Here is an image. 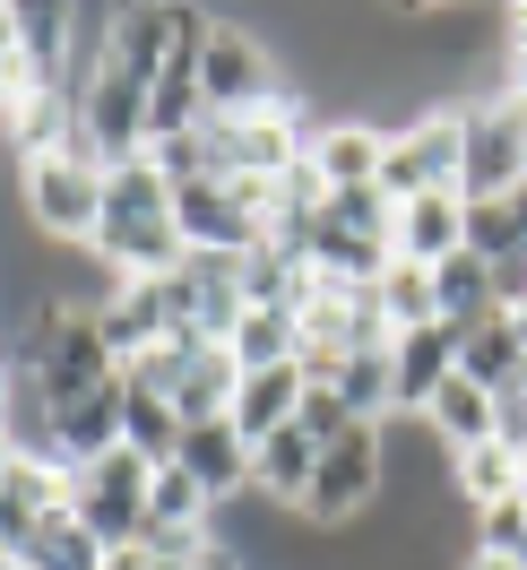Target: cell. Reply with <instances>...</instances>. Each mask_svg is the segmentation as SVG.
<instances>
[{
  "label": "cell",
  "instance_id": "cell-1",
  "mask_svg": "<svg viewBox=\"0 0 527 570\" xmlns=\"http://www.w3.org/2000/svg\"><path fill=\"white\" fill-rule=\"evenodd\" d=\"M18 208H27V225L43 243L87 250L96 225H105V165H87L78 147H61V156H43V165L18 174Z\"/></svg>",
  "mask_w": 527,
  "mask_h": 570
},
{
  "label": "cell",
  "instance_id": "cell-2",
  "mask_svg": "<svg viewBox=\"0 0 527 570\" xmlns=\"http://www.w3.org/2000/svg\"><path fill=\"white\" fill-rule=\"evenodd\" d=\"M467 165V105H423L407 121H389L381 147V190L389 199H423V190H458Z\"/></svg>",
  "mask_w": 527,
  "mask_h": 570
},
{
  "label": "cell",
  "instance_id": "cell-3",
  "mask_svg": "<svg viewBox=\"0 0 527 570\" xmlns=\"http://www.w3.org/2000/svg\"><path fill=\"white\" fill-rule=\"evenodd\" d=\"M208 156L216 181H277L285 165H303V105L285 96L269 112H208Z\"/></svg>",
  "mask_w": 527,
  "mask_h": 570
},
{
  "label": "cell",
  "instance_id": "cell-4",
  "mask_svg": "<svg viewBox=\"0 0 527 570\" xmlns=\"http://www.w3.org/2000/svg\"><path fill=\"white\" fill-rule=\"evenodd\" d=\"M527 181V96H467V165H458V199H501Z\"/></svg>",
  "mask_w": 527,
  "mask_h": 570
},
{
  "label": "cell",
  "instance_id": "cell-5",
  "mask_svg": "<svg viewBox=\"0 0 527 570\" xmlns=\"http://www.w3.org/2000/svg\"><path fill=\"white\" fill-rule=\"evenodd\" d=\"M199 87H208V112H269V105H285L277 52L251 36L243 18H208V43H199Z\"/></svg>",
  "mask_w": 527,
  "mask_h": 570
},
{
  "label": "cell",
  "instance_id": "cell-6",
  "mask_svg": "<svg viewBox=\"0 0 527 570\" xmlns=\"http://www.w3.org/2000/svg\"><path fill=\"white\" fill-rule=\"evenodd\" d=\"M78 156L87 165H130V156H147V87L130 70H105L96 87H87V105H78Z\"/></svg>",
  "mask_w": 527,
  "mask_h": 570
},
{
  "label": "cell",
  "instance_id": "cell-7",
  "mask_svg": "<svg viewBox=\"0 0 527 570\" xmlns=\"http://www.w3.org/2000/svg\"><path fill=\"white\" fill-rule=\"evenodd\" d=\"M174 225H182V250H216V259H251L269 243V216H251L234 199V181H191L174 190Z\"/></svg>",
  "mask_w": 527,
  "mask_h": 570
},
{
  "label": "cell",
  "instance_id": "cell-8",
  "mask_svg": "<svg viewBox=\"0 0 527 570\" xmlns=\"http://www.w3.org/2000/svg\"><path fill=\"white\" fill-rule=\"evenodd\" d=\"M389 250L416 259V268H441L467 250V199L458 190H423V199H398V225H389Z\"/></svg>",
  "mask_w": 527,
  "mask_h": 570
},
{
  "label": "cell",
  "instance_id": "cell-9",
  "mask_svg": "<svg viewBox=\"0 0 527 570\" xmlns=\"http://www.w3.org/2000/svg\"><path fill=\"white\" fill-rule=\"evenodd\" d=\"M381 147H389V121H363V112H338V121H320L303 156H312V174L329 190H354V181H381Z\"/></svg>",
  "mask_w": 527,
  "mask_h": 570
},
{
  "label": "cell",
  "instance_id": "cell-10",
  "mask_svg": "<svg viewBox=\"0 0 527 570\" xmlns=\"http://www.w3.org/2000/svg\"><path fill=\"white\" fill-rule=\"evenodd\" d=\"M458 372L485 381L492 397L527 390V312H485L476 328H458Z\"/></svg>",
  "mask_w": 527,
  "mask_h": 570
},
{
  "label": "cell",
  "instance_id": "cell-11",
  "mask_svg": "<svg viewBox=\"0 0 527 570\" xmlns=\"http://www.w3.org/2000/svg\"><path fill=\"white\" fill-rule=\"evenodd\" d=\"M174 466L216 501V510L251 493V441L234 424H191V432H182V450H174Z\"/></svg>",
  "mask_w": 527,
  "mask_h": 570
},
{
  "label": "cell",
  "instance_id": "cell-12",
  "mask_svg": "<svg viewBox=\"0 0 527 570\" xmlns=\"http://www.w3.org/2000/svg\"><path fill=\"white\" fill-rule=\"evenodd\" d=\"M389 363H398V415H423V406H432V390L458 372V328H450V321L407 328V337L389 346Z\"/></svg>",
  "mask_w": 527,
  "mask_h": 570
},
{
  "label": "cell",
  "instance_id": "cell-13",
  "mask_svg": "<svg viewBox=\"0 0 527 570\" xmlns=\"http://www.w3.org/2000/svg\"><path fill=\"white\" fill-rule=\"evenodd\" d=\"M294 406H303V363H277V372H243V390H234V415H225V424L260 450L269 432L294 424Z\"/></svg>",
  "mask_w": 527,
  "mask_h": 570
},
{
  "label": "cell",
  "instance_id": "cell-14",
  "mask_svg": "<svg viewBox=\"0 0 527 570\" xmlns=\"http://www.w3.org/2000/svg\"><path fill=\"white\" fill-rule=\"evenodd\" d=\"M174 43H182V9H113V70H130L139 87H156Z\"/></svg>",
  "mask_w": 527,
  "mask_h": 570
},
{
  "label": "cell",
  "instance_id": "cell-15",
  "mask_svg": "<svg viewBox=\"0 0 527 570\" xmlns=\"http://www.w3.org/2000/svg\"><path fill=\"white\" fill-rule=\"evenodd\" d=\"M423 424H432V441L458 459V450L492 441V390H485V381H467V372H450V381L432 390V406H423Z\"/></svg>",
  "mask_w": 527,
  "mask_h": 570
},
{
  "label": "cell",
  "instance_id": "cell-16",
  "mask_svg": "<svg viewBox=\"0 0 527 570\" xmlns=\"http://www.w3.org/2000/svg\"><path fill=\"white\" fill-rule=\"evenodd\" d=\"M467 250H476L485 268L527 259V181L501 190V199H467Z\"/></svg>",
  "mask_w": 527,
  "mask_h": 570
},
{
  "label": "cell",
  "instance_id": "cell-17",
  "mask_svg": "<svg viewBox=\"0 0 527 570\" xmlns=\"http://www.w3.org/2000/svg\"><path fill=\"white\" fill-rule=\"evenodd\" d=\"M485 312H501V285H492V268L476 259V250L441 259V268H432V321H450V328H476Z\"/></svg>",
  "mask_w": 527,
  "mask_h": 570
},
{
  "label": "cell",
  "instance_id": "cell-18",
  "mask_svg": "<svg viewBox=\"0 0 527 570\" xmlns=\"http://www.w3.org/2000/svg\"><path fill=\"white\" fill-rule=\"evenodd\" d=\"M234 390H243V363L225 355V346H199L191 372H182V390H174V415L182 424H225V415H234Z\"/></svg>",
  "mask_w": 527,
  "mask_h": 570
},
{
  "label": "cell",
  "instance_id": "cell-19",
  "mask_svg": "<svg viewBox=\"0 0 527 570\" xmlns=\"http://www.w3.org/2000/svg\"><path fill=\"white\" fill-rule=\"evenodd\" d=\"M329 390L347 397V415H354V424H372V432L398 424V363H389V346H372V355H347Z\"/></svg>",
  "mask_w": 527,
  "mask_h": 570
},
{
  "label": "cell",
  "instance_id": "cell-20",
  "mask_svg": "<svg viewBox=\"0 0 527 570\" xmlns=\"http://www.w3.org/2000/svg\"><path fill=\"white\" fill-rule=\"evenodd\" d=\"M18 562H27V570H105V544H96V528L61 501V510H43V519H36V535H27Z\"/></svg>",
  "mask_w": 527,
  "mask_h": 570
},
{
  "label": "cell",
  "instance_id": "cell-21",
  "mask_svg": "<svg viewBox=\"0 0 527 570\" xmlns=\"http://www.w3.org/2000/svg\"><path fill=\"white\" fill-rule=\"evenodd\" d=\"M450 484H458V501H467V510H492V501L527 493V466L510 459L501 441H476V450H458V459H450Z\"/></svg>",
  "mask_w": 527,
  "mask_h": 570
},
{
  "label": "cell",
  "instance_id": "cell-22",
  "mask_svg": "<svg viewBox=\"0 0 527 570\" xmlns=\"http://www.w3.org/2000/svg\"><path fill=\"white\" fill-rule=\"evenodd\" d=\"M225 355L243 363V372L303 363V321H294V312H243V321H234V337H225Z\"/></svg>",
  "mask_w": 527,
  "mask_h": 570
},
{
  "label": "cell",
  "instance_id": "cell-23",
  "mask_svg": "<svg viewBox=\"0 0 527 570\" xmlns=\"http://www.w3.org/2000/svg\"><path fill=\"white\" fill-rule=\"evenodd\" d=\"M182 415H174V397H130L121 390V441L139 450V459H156V466H174V450H182Z\"/></svg>",
  "mask_w": 527,
  "mask_h": 570
},
{
  "label": "cell",
  "instance_id": "cell-24",
  "mask_svg": "<svg viewBox=\"0 0 527 570\" xmlns=\"http://www.w3.org/2000/svg\"><path fill=\"white\" fill-rule=\"evenodd\" d=\"M372 303H381V321L407 337V328L432 321V268H416V259H389L381 277H372Z\"/></svg>",
  "mask_w": 527,
  "mask_h": 570
},
{
  "label": "cell",
  "instance_id": "cell-25",
  "mask_svg": "<svg viewBox=\"0 0 527 570\" xmlns=\"http://www.w3.org/2000/svg\"><path fill=\"white\" fill-rule=\"evenodd\" d=\"M320 225H338V234H354V243H389V225H398V199H389L381 181H354V190H329Z\"/></svg>",
  "mask_w": 527,
  "mask_h": 570
},
{
  "label": "cell",
  "instance_id": "cell-26",
  "mask_svg": "<svg viewBox=\"0 0 527 570\" xmlns=\"http://www.w3.org/2000/svg\"><path fill=\"white\" fill-rule=\"evenodd\" d=\"M105 216H174V181L156 174L147 156H130V165L105 174Z\"/></svg>",
  "mask_w": 527,
  "mask_h": 570
},
{
  "label": "cell",
  "instance_id": "cell-27",
  "mask_svg": "<svg viewBox=\"0 0 527 570\" xmlns=\"http://www.w3.org/2000/svg\"><path fill=\"white\" fill-rule=\"evenodd\" d=\"M147 528H216V501L199 493L182 466H156V484H147Z\"/></svg>",
  "mask_w": 527,
  "mask_h": 570
},
{
  "label": "cell",
  "instance_id": "cell-28",
  "mask_svg": "<svg viewBox=\"0 0 527 570\" xmlns=\"http://www.w3.org/2000/svg\"><path fill=\"white\" fill-rule=\"evenodd\" d=\"M191 355H199V337H156L139 363H121V390L130 397H174L182 372H191Z\"/></svg>",
  "mask_w": 527,
  "mask_h": 570
},
{
  "label": "cell",
  "instance_id": "cell-29",
  "mask_svg": "<svg viewBox=\"0 0 527 570\" xmlns=\"http://www.w3.org/2000/svg\"><path fill=\"white\" fill-rule=\"evenodd\" d=\"M476 553H510V562L527 553V493L492 501V510H476Z\"/></svg>",
  "mask_w": 527,
  "mask_h": 570
},
{
  "label": "cell",
  "instance_id": "cell-30",
  "mask_svg": "<svg viewBox=\"0 0 527 570\" xmlns=\"http://www.w3.org/2000/svg\"><path fill=\"white\" fill-rule=\"evenodd\" d=\"M294 432H303V441H320V450H329V441H347V432H354L347 397H338V390H312V381H303V406H294Z\"/></svg>",
  "mask_w": 527,
  "mask_h": 570
},
{
  "label": "cell",
  "instance_id": "cell-31",
  "mask_svg": "<svg viewBox=\"0 0 527 570\" xmlns=\"http://www.w3.org/2000/svg\"><path fill=\"white\" fill-rule=\"evenodd\" d=\"M105 570H156V562H147L139 544H121V553H105Z\"/></svg>",
  "mask_w": 527,
  "mask_h": 570
},
{
  "label": "cell",
  "instance_id": "cell-32",
  "mask_svg": "<svg viewBox=\"0 0 527 570\" xmlns=\"http://www.w3.org/2000/svg\"><path fill=\"white\" fill-rule=\"evenodd\" d=\"M467 570H527V562H510V553H467Z\"/></svg>",
  "mask_w": 527,
  "mask_h": 570
},
{
  "label": "cell",
  "instance_id": "cell-33",
  "mask_svg": "<svg viewBox=\"0 0 527 570\" xmlns=\"http://www.w3.org/2000/svg\"><path fill=\"white\" fill-rule=\"evenodd\" d=\"M0 406H9V355H0Z\"/></svg>",
  "mask_w": 527,
  "mask_h": 570
},
{
  "label": "cell",
  "instance_id": "cell-34",
  "mask_svg": "<svg viewBox=\"0 0 527 570\" xmlns=\"http://www.w3.org/2000/svg\"><path fill=\"white\" fill-rule=\"evenodd\" d=\"M0 475H9V441H0Z\"/></svg>",
  "mask_w": 527,
  "mask_h": 570
},
{
  "label": "cell",
  "instance_id": "cell-35",
  "mask_svg": "<svg viewBox=\"0 0 527 570\" xmlns=\"http://www.w3.org/2000/svg\"><path fill=\"white\" fill-rule=\"evenodd\" d=\"M0 165H9V156H0Z\"/></svg>",
  "mask_w": 527,
  "mask_h": 570
}]
</instances>
